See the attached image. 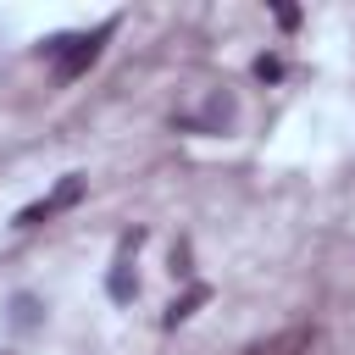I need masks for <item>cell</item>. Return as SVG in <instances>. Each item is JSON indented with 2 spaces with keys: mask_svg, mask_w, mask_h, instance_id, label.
I'll list each match as a JSON object with an SVG mask.
<instances>
[{
  "mask_svg": "<svg viewBox=\"0 0 355 355\" xmlns=\"http://www.w3.org/2000/svg\"><path fill=\"white\" fill-rule=\"evenodd\" d=\"M105 39H111V22H105V28H94V33H78V39H55V44H50V50H55V72H61V78L89 72Z\"/></svg>",
  "mask_w": 355,
  "mask_h": 355,
  "instance_id": "cell-1",
  "label": "cell"
},
{
  "mask_svg": "<svg viewBox=\"0 0 355 355\" xmlns=\"http://www.w3.org/2000/svg\"><path fill=\"white\" fill-rule=\"evenodd\" d=\"M78 194H83V178H61V189H55L50 200H39V205H28V211L17 216V227H33V222H44V216H55V211H61V205H72Z\"/></svg>",
  "mask_w": 355,
  "mask_h": 355,
  "instance_id": "cell-2",
  "label": "cell"
}]
</instances>
